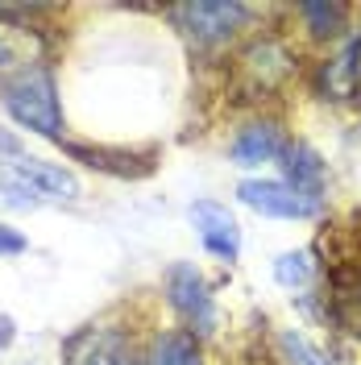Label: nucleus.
I'll return each mask as SVG.
<instances>
[{"label":"nucleus","instance_id":"obj_17","mask_svg":"<svg viewBox=\"0 0 361 365\" xmlns=\"http://www.w3.org/2000/svg\"><path fill=\"white\" fill-rule=\"evenodd\" d=\"M25 250V237L17 232V228L0 225V253H21Z\"/></svg>","mask_w":361,"mask_h":365},{"label":"nucleus","instance_id":"obj_7","mask_svg":"<svg viewBox=\"0 0 361 365\" xmlns=\"http://www.w3.org/2000/svg\"><path fill=\"white\" fill-rule=\"evenodd\" d=\"M67 365H141L121 328H83L63 344Z\"/></svg>","mask_w":361,"mask_h":365},{"label":"nucleus","instance_id":"obj_2","mask_svg":"<svg viewBox=\"0 0 361 365\" xmlns=\"http://www.w3.org/2000/svg\"><path fill=\"white\" fill-rule=\"evenodd\" d=\"M0 100L9 116L25 125L29 133H42V137H59L63 129V108H59V88H54V75L46 67L21 71V75H9L0 83Z\"/></svg>","mask_w":361,"mask_h":365},{"label":"nucleus","instance_id":"obj_15","mask_svg":"<svg viewBox=\"0 0 361 365\" xmlns=\"http://www.w3.org/2000/svg\"><path fill=\"white\" fill-rule=\"evenodd\" d=\"M312 274H316V262H312V253H307V250L283 253V257L274 262V278H278V287H287V291L307 287V282H312Z\"/></svg>","mask_w":361,"mask_h":365},{"label":"nucleus","instance_id":"obj_12","mask_svg":"<svg viewBox=\"0 0 361 365\" xmlns=\"http://www.w3.org/2000/svg\"><path fill=\"white\" fill-rule=\"evenodd\" d=\"M146 365H203L200 344H195L191 332H162V336H154V344H150Z\"/></svg>","mask_w":361,"mask_h":365},{"label":"nucleus","instance_id":"obj_4","mask_svg":"<svg viewBox=\"0 0 361 365\" xmlns=\"http://www.w3.org/2000/svg\"><path fill=\"white\" fill-rule=\"evenodd\" d=\"M166 299H171V307L187 319V328L191 332H212L216 328V303H212V287L203 282V274L191 266V262H179V266H171L166 274Z\"/></svg>","mask_w":361,"mask_h":365},{"label":"nucleus","instance_id":"obj_3","mask_svg":"<svg viewBox=\"0 0 361 365\" xmlns=\"http://www.w3.org/2000/svg\"><path fill=\"white\" fill-rule=\"evenodd\" d=\"M245 4L237 0H191V4H175L171 17L179 21V29L195 46H225L241 21H245Z\"/></svg>","mask_w":361,"mask_h":365},{"label":"nucleus","instance_id":"obj_16","mask_svg":"<svg viewBox=\"0 0 361 365\" xmlns=\"http://www.w3.org/2000/svg\"><path fill=\"white\" fill-rule=\"evenodd\" d=\"M278 349H283V361L287 365H332L303 332H291V328L278 332Z\"/></svg>","mask_w":361,"mask_h":365},{"label":"nucleus","instance_id":"obj_14","mask_svg":"<svg viewBox=\"0 0 361 365\" xmlns=\"http://www.w3.org/2000/svg\"><path fill=\"white\" fill-rule=\"evenodd\" d=\"M71 158L88 162V166H96V170H113V175H146L141 166H133L137 154H129V150H100V145H67Z\"/></svg>","mask_w":361,"mask_h":365},{"label":"nucleus","instance_id":"obj_8","mask_svg":"<svg viewBox=\"0 0 361 365\" xmlns=\"http://www.w3.org/2000/svg\"><path fill=\"white\" fill-rule=\"evenodd\" d=\"M191 225H195L203 250L212 253V257L237 262V253H241V228H237V220H233V212L225 204H212V200L191 204Z\"/></svg>","mask_w":361,"mask_h":365},{"label":"nucleus","instance_id":"obj_10","mask_svg":"<svg viewBox=\"0 0 361 365\" xmlns=\"http://www.w3.org/2000/svg\"><path fill=\"white\" fill-rule=\"evenodd\" d=\"M287 145L291 141L283 137V129L270 125V120H262V125H249V129H241V133L233 137L228 154H233L237 166H262V162H278L287 154Z\"/></svg>","mask_w":361,"mask_h":365},{"label":"nucleus","instance_id":"obj_1","mask_svg":"<svg viewBox=\"0 0 361 365\" xmlns=\"http://www.w3.org/2000/svg\"><path fill=\"white\" fill-rule=\"evenodd\" d=\"M0 182L13 187L17 195H25L29 204H38V200L75 204V200H79V179H75L71 170H63V166H54V162H46V158L25 154L21 141L13 133H4V129H0Z\"/></svg>","mask_w":361,"mask_h":365},{"label":"nucleus","instance_id":"obj_6","mask_svg":"<svg viewBox=\"0 0 361 365\" xmlns=\"http://www.w3.org/2000/svg\"><path fill=\"white\" fill-rule=\"evenodd\" d=\"M237 200L262 216H274V220H307V216H320V207H324L278 179H245L237 187Z\"/></svg>","mask_w":361,"mask_h":365},{"label":"nucleus","instance_id":"obj_9","mask_svg":"<svg viewBox=\"0 0 361 365\" xmlns=\"http://www.w3.org/2000/svg\"><path fill=\"white\" fill-rule=\"evenodd\" d=\"M13 13L0 9V75L9 71H34L42 67V54H46V42L42 34L34 29L29 21H9Z\"/></svg>","mask_w":361,"mask_h":365},{"label":"nucleus","instance_id":"obj_18","mask_svg":"<svg viewBox=\"0 0 361 365\" xmlns=\"http://www.w3.org/2000/svg\"><path fill=\"white\" fill-rule=\"evenodd\" d=\"M13 336H17L13 319H9V316H0V349H9V344H13Z\"/></svg>","mask_w":361,"mask_h":365},{"label":"nucleus","instance_id":"obj_11","mask_svg":"<svg viewBox=\"0 0 361 365\" xmlns=\"http://www.w3.org/2000/svg\"><path fill=\"white\" fill-rule=\"evenodd\" d=\"M283 170H287V187H295L299 195H307L312 204H324L320 195H324V162L312 145H303V141H295L287 145V154H283Z\"/></svg>","mask_w":361,"mask_h":365},{"label":"nucleus","instance_id":"obj_5","mask_svg":"<svg viewBox=\"0 0 361 365\" xmlns=\"http://www.w3.org/2000/svg\"><path fill=\"white\" fill-rule=\"evenodd\" d=\"M291 71H295V58H291L287 46L274 42V38H258V42L241 54L237 79H241V88H245L249 96H266V91H274L278 83H287Z\"/></svg>","mask_w":361,"mask_h":365},{"label":"nucleus","instance_id":"obj_13","mask_svg":"<svg viewBox=\"0 0 361 365\" xmlns=\"http://www.w3.org/2000/svg\"><path fill=\"white\" fill-rule=\"evenodd\" d=\"M299 17L307 21V29L316 38H337L340 29H345L349 4H340V0H303L299 4Z\"/></svg>","mask_w":361,"mask_h":365}]
</instances>
